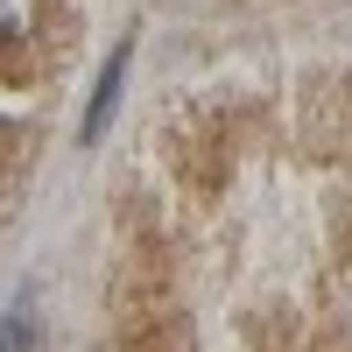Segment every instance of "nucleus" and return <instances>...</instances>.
<instances>
[{"instance_id":"f03ea898","label":"nucleus","mask_w":352,"mask_h":352,"mask_svg":"<svg viewBox=\"0 0 352 352\" xmlns=\"http://www.w3.org/2000/svg\"><path fill=\"white\" fill-rule=\"evenodd\" d=\"M0 352H36V324H28V310H8V317H0Z\"/></svg>"},{"instance_id":"f257e3e1","label":"nucleus","mask_w":352,"mask_h":352,"mask_svg":"<svg viewBox=\"0 0 352 352\" xmlns=\"http://www.w3.org/2000/svg\"><path fill=\"white\" fill-rule=\"evenodd\" d=\"M127 43L106 56V71H99V85H92V106H85V141H99L106 127H113V106H120V85H127Z\"/></svg>"},{"instance_id":"7ed1b4c3","label":"nucleus","mask_w":352,"mask_h":352,"mask_svg":"<svg viewBox=\"0 0 352 352\" xmlns=\"http://www.w3.org/2000/svg\"><path fill=\"white\" fill-rule=\"evenodd\" d=\"M0 36H36V0H0Z\"/></svg>"}]
</instances>
